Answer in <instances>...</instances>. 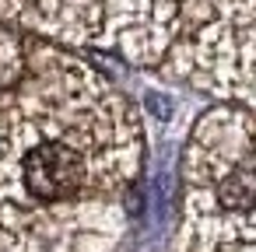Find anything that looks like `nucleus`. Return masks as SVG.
<instances>
[{"label": "nucleus", "mask_w": 256, "mask_h": 252, "mask_svg": "<svg viewBox=\"0 0 256 252\" xmlns=\"http://www.w3.org/2000/svg\"><path fill=\"white\" fill-rule=\"evenodd\" d=\"M144 154L130 102L92 67L50 56L0 95V203H112Z\"/></svg>", "instance_id": "obj_1"}, {"label": "nucleus", "mask_w": 256, "mask_h": 252, "mask_svg": "<svg viewBox=\"0 0 256 252\" xmlns=\"http://www.w3.org/2000/svg\"><path fill=\"white\" fill-rule=\"evenodd\" d=\"M252 116L214 109L186 151V224L179 252H242L252 245Z\"/></svg>", "instance_id": "obj_2"}, {"label": "nucleus", "mask_w": 256, "mask_h": 252, "mask_svg": "<svg viewBox=\"0 0 256 252\" xmlns=\"http://www.w3.org/2000/svg\"><path fill=\"white\" fill-rule=\"evenodd\" d=\"M249 49H252V0H224V7L182 35L168 53L172 67L218 95L238 98L249 109Z\"/></svg>", "instance_id": "obj_3"}]
</instances>
